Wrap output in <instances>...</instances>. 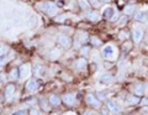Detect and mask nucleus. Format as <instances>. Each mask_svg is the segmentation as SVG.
I'll return each mask as SVG.
<instances>
[{
	"label": "nucleus",
	"instance_id": "f257e3e1",
	"mask_svg": "<svg viewBox=\"0 0 148 115\" xmlns=\"http://www.w3.org/2000/svg\"><path fill=\"white\" fill-rule=\"evenodd\" d=\"M101 54H103V57L105 59H108V61H115V59H117V57H119L116 46H114L111 43L104 46V48L101 50Z\"/></svg>",
	"mask_w": 148,
	"mask_h": 115
},
{
	"label": "nucleus",
	"instance_id": "f03ea898",
	"mask_svg": "<svg viewBox=\"0 0 148 115\" xmlns=\"http://www.w3.org/2000/svg\"><path fill=\"white\" fill-rule=\"evenodd\" d=\"M38 6L41 8V10H42L43 12H46L47 15H49V16L56 15V14H57V10H58V8L51 1H43V3H41Z\"/></svg>",
	"mask_w": 148,
	"mask_h": 115
},
{
	"label": "nucleus",
	"instance_id": "7ed1b4c3",
	"mask_svg": "<svg viewBox=\"0 0 148 115\" xmlns=\"http://www.w3.org/2000/svg\"><path fill=\"white\" fill-rule=\"evenodd\" d=\"M103 15L105 19H108L110 21H116L117 17H119V14H117V10L115 8H111V6H108L104 9V12Z\"/></svg>",
	"mask_w": 148,
	"mask_h": 115
},
{
	"label": "nucleus",
	"instance_id": "20e7f679",
	"mask_svg": "<svg viewBox=\"0 0 148 115\" xmlns=\"http://www.w3.org/2000/svg\"><path fill=\"white\" fill-rule=\"evenodd\" d=\"M85 102L92 108H100L101 107V102L96 98V95H94V94H86Z\"/></svg>",
	"mask_w": 148,
	"mask_h": 115
},
{
	"label": "nucleus",
	"instance_id": "39448f33",
	"mask_svg": "<svg viewBox=\"0 0 148 115\" xmlns=\"http://www.w3.org/2000/svg\"><path fill=\"white\" fill-rule=\"evenodd\" d=\"M62 102L68 105V107H73V105L77 104V96L72 94V93H68V94H64L62 96Z\"/></svg>",
	"mask_w": 148,
	"mask_h": 115
},
{
	"label": "nucleus",
	"instance_id": "423d86ee",
	"mask_svg": "<svg viewBox=\"0 0 148 115\" xmlns=\"http://www.w3.org/2000/svg\"><path fill=\"white\" fill-rule=\"evenodd\" d=\"M18 74L21 78H29L31 74V64L30 63H25L18 68Z\"/></svg>",
	"mask_w": 148,
	"mask_h": 115
},
{
	"label": "nucleus",
	"instance_id": "0eeeda50",
	"mask_svg": "<svg viewBox=\"0 0 148 115\" xmlns=\"http://www.w3.org/2000/svg\"><path fill=\"white\" fill-rule=\"evenodd\" d=\"M145 85L146 84H143V83H135L133 85H131V92L135 95L141 96L145 94Z\"/></svg>",
	"mask_w": 148,
	"mask_h": 115
},
{
	"label": "nucleus",
	"instance_id": "6e6552de",
	"mask_svg": "<svg viewBox=\"0 0 148 115\" xmlns=\"http://www.w3.org/2000/svg\"><path fill=\"white\" fill-rule=\"evenodd\" d=\"M108 109L114 114H119V113H121V110H122L121 105H120L117 102H115V100H110V102H108Z\"/></svg>",
	"mask_w": 148,
	"mask_h": 115
},
{
	"label": "nucleus",
	"instance_id": "1a4fd4ad",
	"mask_svg": "<svg viewBox=\"0 0 148 115\" xmlns=\"http://www.w3.org/2000/svg\"><path fill=\"white\" fill-rule=\"evenodd\" d=\"M15 89H16L15 84H12V83L8 84V85L5 87V90H4V96H5V99H8V100L11 99L12 95L15 94Z\"/></svg>",
	"mask_w": 148,
	"mask_h": 115
},
{
	"label": "nucleus",
	"instance_id": "9d476101",
	"mask_svg": "<svg viewBox=\"0 0 148 115\" xmlns=\"http://www.w3.org/2000/svg\"><path fill=\"white\" fill-rule=\"evenodd\" d=\"M58 43L62 46V47L64 48H68V47H71V45H72V40L69 36L67 35H61L58 37Z\"/></svg>",
	"mask_w": 148,
	"mask_h": 115
},
{
	"label": "nucleus",
	"instance_id": "9b49d317",
	"mask_svg": "<svg viewBox=\"0 0 148 115\" xmlns=\"http://www.w3.org/2000/svg\"><path fill=\"white\" fill-rule=\"evenodd\" d=\"M132 39L135 43H140L143 39V31L141 29H135L132 31Z\"/></svg>",
	"mask_w": 148,
	"mask_h": 115
},
{
	"label": "nucleus",
	"instance_id": "f8f14e48",
	"mask_svg": "<svg viewBox=\"0 0 148 115\" xmlns=\"http://www.w3.org/2000/svg\"><path fill=\"white\" fill-rule=\"evenodd\" d=\"M48 102L51 105H53V107H58L59 104L62 102V98L61 96H58L57 94H51L49 98H48Z\"/></svg>",
	"mask_w": 148,
	"mask_h": 115
},
{
	"label": "nucleus",
	"instance_id": "ddd939ff",
	"mask_svg": "<svg viewBox=\"0 0 148 115\" xmlns=\"http://www.w3.org/2000/svg\"><path fill=\"white\" fill-rule=\"evenodd\" d=\"M38 85H40V83H38V82H37L36 79H30V81L26 83V89L29 90V92H32V90L38 89Z\"/></svg>",
	"mask_w": 148,
	"mask_h": 115
},
{
	"label": "nucleus",
	"instance_id": "4468645a",
	"mask_svg": "<svg viewBox=\"0 0 148 115\" xmlns=\"http://www.w3.org/2000/svg\"><path fill=\"white\" fill-rule=\"evenodd\" d=\"M85 17H86V19H89V20H91V21H94V22L99 21V14L96 12L95 10H89V11H86V12H85Z\"/></svg>",
	"mask_w": 148,
	"mask_h": 115
},
{
	"label": "nucleus",
	"instance_id": "2eb2a0df",
	"mask_svg": "<svg viewBox=\"0 0 148 115\" xmlns=\"http://www.w3.org/2000/svg\"><path fill=\"white\" fill-rule=\"evenodd\" d=\"M74 67L77 68V70H84V68L86 67V59L84 57H82L79 59H77L75 62H74Z\"/></svg>",
	"mask_w": 148,
	"mask_h": 115
},
{
	"label": "nucleus",
	"instance_id": "dca6fc26",
	"mask_svg": "<svg viewBox=\"0 0 148 115\" xmlns=\"http://www.w3.org/2000/svg\"><path fill=\"white\" fill-rule=\"evenodd\" d=\"M140 102H141V98L138 95L131 94V95L127 96V103L130 105H137V104H140Z\"/></svg>",
	"mask_w": 148,
	"mask_h": 115
},
{
	"label": "nucleus",
	"instance_id": "f3484780",
	"mask_svg": "<svg viewBox=\"0 0 148 115\" xmlns=\"http://www.w3.org/2000/svg\"><path fill=\"white\" fill-rule=\"evenodd\" d=\"M135 20L140 21V22H145V21L147 20V14H146V12H143V11H138V12H136Z\"/></svg>",
	"mask_w": 148,
	"mask_h": 115
},
{
	"label": "nucleus",
	"instance_id": "a211bd4d",
	"mask_svg": "<svg viewBox=\"0 0 148 115\" xmlns=\"http://www.w3.org/2000/svg\"><path fill=\"white\" fill-rule=\"evenodd\" d=\"M40 107H41V109H42V110H45V112H49V110H51L49 102L47 103L45 99H40Z\"/></svg>",
	"mask_w": 148,
	"mask_h": 115
},
{
	"label": "nucleus",
	"instance_id": "6ab92c4d",
	"mask_svg": "<svg viewBox=\"0 0 148 115\" xmlns=\"http://www.w3.org/2000/svg\"><path fill=\"white\" fill-rule=\"evenodd\" d=\"M18 77H20V74H18V68H12L10 73H9V78H10V79H17Z\"/></svg>",
	"mask_w": 148,
	"mask_h": 115
},
{
	"label": "nucleus",
	"instance_id": "aec40b11",
	"mask_svg": "<svg viewBox=\"0 0 148 115\" xmlns=\"http://www.w3.org/2000/svg\"><path fill=\"white\" fill-rule=\"evenodd\" d=\"M89 39H90L91 45L95 46V47H96V46H101V43H103V42H101V40L99 37H96V36H91V37H89Z\"/></svg>",
	"mask_w": 148,
	"mask_h": 115
},
{
	"label": "nucleus",
	"instance_id": "412c9836",
	"mask_svg": "<svg viewBox=\"0 0 148 115\" xmlns=\"http://www.w3.org/2000/svg\"><path fill=\"white\" fill-rule=\"evenodd\" d=\"M119 39H120V40H122V41H126V40H128V39H130V34H128L127 31H125V30L120 31V34H119Z\"/></svg>",
	"mask_w": 148,
	"mask_h": 115
},
{
	"label": "nucleus",
	"instance_id": "4be33fe9",
	"mask_svg": "<svg viewBox=\"0 0 148 115\" xmlns=\"http://www.w3.org/2000/svg\"><path fill=\"white\" fill-rule=\"evenodd\" d=\"M135 12V6L133 5H127V6H125V14H126V16L127 15H131V14Z\"/></svg>",
	"mask_w": 148,
	"mask_h": 115
},
{
	"label": "nucleus",
	"instance_id": "5701e85b",
	"mask_svg": "<svg viewBox=\"0 0 148 115\" xmlns=\"http://www.w3.org/2000/svg\"><path fill=\"white\" fill-rule=\"evenodd\" d=\"M79 5L82 9H85V10H89L90 9V4L86 1V0H79Z\"/></svg>",
	"mask_w": 148,
	"mask_h": 115
},
{
	"label": "nucleus",
	"instance_id": "b1692460",
	"mask_svg": "<svg viewBox=\"0 0 148 115\" xmlns=\"http://www.w3.org/2000/svg\"><path fill=\"white\" fill-rule=\"evenodd\" d=\"M100 79H101V82H110L112 79V76H111L110 73H104V74L100 77Z\"/></svg>",
	"mask_w": 148,
	"mask_h": 115
},
{
	"label": "nucleus",
	"instance_id": "393cba45",
	"mask_svg": "<svg viewBox=\"0 0 148 115\" xmlns=\"http://www.w3.org/2000/svg\"><path fill=\"white\" fill-rule=\"evenodd\" d=\"M9 52V47L5 45H0V56H5Z\"/></svg>",
	"mask_w": 148,
	"mask_h": 115
},
{
	"label": "nucleus",
	"instance_id": "a878e982",
	"mask_svg": "<svg viewBox=\"0 0 148 115\" xmlns=\"http://www.w3.org/2000/svg\"><path fill=\"white\" fill-rule=\"evenodd\" d=\"M29 115H41V112L37 108H31L30 109V113H29Z\"/></svg>",
	"mask_w": 148,
	"mask_h": 115
},
{
	"label": "nucleus",
	"instance_id": "bb28decb",
	"mask_svg": "<svg viewBox=\"0 0 148 115\" xmlns=\"http://www.w3.org/2000/svg\"><path fill=\"white\" fill-rule=\"evenodd\" d=\"M126 24H127V16L125 15V16H121V17H120L119 25H120V26H123V25H126Z\"/></svg>",
	"mask_w": 148,
	"mask_h": 115
},
{
	"label": "nucleus",
	"instance_id": "cd10ccee",
	"mask_svg": "<svg viewBox=\"0 0 148 115\" xmlns=\"http://www.w3.org/2000/svg\"><path fill=\"white\" fill-rule=\"evenodd\" d=\"M80 53L84 54V56H86V54L89 53V47H86V46H85V47H82L80 48Z\"/></svg>",
	"mask_w": 148,
	"mask_h": 115
},
{
	"label": "nucleus",
	"instance_id": "c85d7f7f",
	"mask_svg": "<svg viewBox=\"0 0 148 115\" xmlns=\"http://www.w3.org/2000/svg\"><path fill=\"white\" fill-rule=\"evenodd\" d=\"M66 19H67L66 15H61V16H57V17H56V21H57V22H63Z\"/></svg>",
	"mask_w": 148,
	"mask_h": 115
},
{
	"label": "nucleus",
	"instance_id": "c756f323",
	"mask_svg": "<svg viewBox=\"0 0 148 115\" xmlns=\"http://www.w3.org/2000/svg\"><path fill=\"white\" fill-rule=\"evenodd\" d=\"M14 115H29V113L26 110H17V112L14 113Z\"/></svg>",
	"mask_w": 148,
	"mask_h": 115
},
{
	"label": "nucleus",
	"instance_id": "7c9ffc66",
	"mask_svg": "<svg viewBox=\"0 0 148 115\" xmlns=\"http://www.w3.org/2000/svg\"><path fill=\"white\" fill-rule=\"evenodd\" d=\"M6 58L5 57H4V56H0V66H5V64H6Z\"/></svg>",
	"mask_w": 148,
	"mask_h": 115
},
{
	"label": "nucleus",
	"instance_id": "2f4dec72",
	"mask_svg": "<svg viewBox=\"0 0 148 115\" xmlns=\"http://www.w3.org/2000/svg\"><path fill=\"white\" fill-rule=\"evenodd\" d=\"M89 4H91L94 8H99L100 6V3H98V1H95V0H90V3Z\"/></svg>",
	"mask_w": 148,
	"mask_h": 115
},
{
	"label": "nucleus",
	"instance_id": "473e14b6",
	"mask_svg": "<svg viewBox=\"0 0 148 115\" xmlns=\"http://www.w3.org/2000/svg\"><path fill=\"white\" fill-rule=\"evenodd\" d=\"M96 98H98L99 100H104L105 99V94L104 93H98L96 94Z\"/></svg>",
	"mask_w": 148,
	"mask_h": 115
},
{
	"label": "nucleus",
	"instance_id": "72a5a7b5",
	"mask_svg": "<svg viewBox=\"0 0 148 115\" xmlns=\"http://www.w3.org/2000/svg\"><path fill=\"white\" fill-rule=\"evenodd\" d=\"M59 54H61V52H59V51H56V52L52 51V52H51V57H54L56 58V57H58Z\"/></svg>",
	"mask_w": 148,
	"mask_h": 115
},
{
	"label": "nucleus",
	"instance_id": "f704fd0d",
	"mask_svg": "<svg viewBox=\"0 0 148 115\" xmlns=\"http://www.w3.org/2000/svg\"><path fill=\"white\" fill-rule=\"evenodd\" d=\"M140 104H142V105H148V98H145V99H141V102H140Z\"/></svg>",
	"mask_w": 148,
	"mask_h": 115
},
{
	"label": "nucleus",
	"instance_id": "c9c22d12",
	"mask_svg": "<svg viewBox=\"0 0 148 115\" xmlns=\"http://www.w3.org/2000/svg\"><path fill=\"white\" fill-rule=\"evenodd\" d=\"M145 94H146V96L148 98V84L145 85Z\"/></svg>",
	"mask_w": 148,
	"mask_h": 115
},
{
	"label": "nucleus",
	"instance_id": "e433bc0d",
	"mask_svg": "<svg viewBox=\"0 0 148 115\" xmlns=\"http://www.w3.org/2000/svg\"><path fill=\"white\" fill-rule=\"evenodd\" d=\"M89 115H98V114H96V113H94V112H92V113H90Z\"/></svg>",
	"mask_w": 148,
	"mask_h": 115
},
{
	"label": "nucleus",
	"instance_id": "4c0bfd02",
	"mask_svg": "<svg viewBox=\"0 0 148 115\" xmlns=\"http://www.w3.org/2000/svg\"><path fill=\"white\" fill-rule=\"evenodd\" d=\"M103 1H110V0H103Z\"/></svg>",
	"mask_w": 148,
	"mask_h": 115
},
{
	"label": "nucleus",
	"instance_id": "58836bf2",
	"mask_svg": "<svg viewBox=\"0 0 148 115\" xmlns=\"http://www.w3.org/2000/svg\"><path fill=\"white\" fill-rule=\"evenodd\" d=\"M116 115H120V113H119V114H116Z\"/></svg>",
	"mask_w": 148,
	"mask_h": 115
},
{
	"label": "nucleus",
	"instance_id": "ea45409f",
	"mask_svg": "<svg viewBox=\"0 0 148 115\" xmlns=\"http://www.w3.org/2000/svg\"><path fill=\"white\" fill-rule=\"evenodd\" d=\"M128 115H132V114H128Z\"/></svg>",
	"mask_w": 148,
	"mask_h": 115
}]
</instances>
